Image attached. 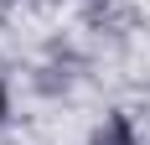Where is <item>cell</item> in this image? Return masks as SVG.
I'll return each mask as SVG.
<instances>
[{"label":"cell","instance_id":"cell-1","mask_svg":"<svg viewBox=\"0 0 150 145\" xmlns=\"http://www.w3.org/2000/svg\"><path fill=\"white\" fill-rule=\"evenodd\" d=\"M0 114H5V88H0Z\"/></svg>","mask_w":150,"mask_h":145}]
</instances>
